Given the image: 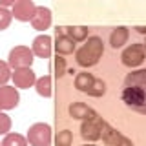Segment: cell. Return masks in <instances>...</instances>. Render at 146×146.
<instances>
[{"instance_id":"6da1fadb","label":"cell","mask_w":146,"mask_h":146,"mask_svg":"<svg viewBox=\"0 0 146 146\" xmlns=\"http://www.w3.org/2000/svg\"><path fill=\"white\" fill-rule=\"evenodd\" d=\"M102 53H104V40L100 38V36L93 35L75 51V60L80 68H86V70H88V68L95 66V64L100 60Z\"/></svg>"},{"instance_id":"30bf717a","label":"cell","mask_w":146,"mask_h":146,"mask_svg":"<svg viewBox=\"0 0 146 146\" xmlns=\"http://www.w3.org/2000/svg\"><path fill=\"white\" fill-rule=\"evenodd\" d=\"M53 48L57 49V55L64 57V55H71L77 51V42H73L70 36L66 35L64 27H57V36H55Z\"/></svg>"},{"instance_id":"1f68e13d","label":"cell","mask_w":146,"mask_h":146,"mask_svg":"<svg viewBox=\"0 0 146 146\" xmlns=\"http://www.w3.org/2000/svg\"><path fill=\"white\" fill-rule=\"evenodd\" d=\"M0 146H2V141H0Z\"/></svg>"},{"instance_id":"d6986e66","label":"cell","mask_w":146,"mask_h":146,"mask_svg":"<svg viewBox=\"0 0 146 146\" xmlns=\"http://www.w3.org/2000/svg\"><path fill=\"white\" fill-rule=\"evenodd\" d=\"M95 82V77L91 75V73L86 70V71H80V73H77L75 75V88L79 90V91H88L91 88V84Z\"/></svg>"},{"instance_id":"cb8c5ba5","label":"cell","mask_w":146,"mask_h":146,"mask_svg":"<svg viewBox=\"0 0 146 146\" xmlns=\"http://www.w3.org/2000/svg\"><path fill=\"white\" fill-rule=\"evenodd\" d=\"M73 144V133L70 130H62L58 131L55 137V146H71Z\"/></svg>"},{"instance_id":"4fadbf2b","label":"cell","mask_w":146,"mask_h":146,"mask_svg":"<svg viewBox=\"0 0 146 146\" xmlns=\"http://www.w3.org/2000/svg\"><path fill=\"white\" fill-rule=\"evenodd\" d=\"M68 115L71 119H77V121H90V119L99 117L97 111L84 102H71L70 108H68Z\"/></svg>"},{"instance_id":"3957f363","label":"cell","mask_w":146,"mask_h":146,"mask_svg":"<svg viewBox=\"0 0 146 146\" xmlns=\"http://www.w3.org/2000/svg\"><path fill=\"white\" fill-rule=\"evenodd\" d=\"M35 60V53L29 46H15L9 49L7 55V64L11 70H20V68H31Z\"/></svg>"},{"instance_id":"603a6c76","label":"cell","mask_w":146,"mask_h":146,"mask_svg":"<svg viewBox=\"0 0 146 146\" xmlns=\"http://www.w3.org/2000/svg\"><path fill=\"white\" fill-rule=\"evenodd\" d=\"M53 73L60 79L68 73V64H66V58L60 57V55H57V58H53Z\"/></svg>"},{"instance_id":"7a4b0ae2","label":"cell","mask_w":146,"mask_h":146,"mask_svg":"<svg viewBox=\"0 0 146 146\" xmlns=\"http://www.w3.org/2000/svg\"><path fill=\"white\" fill-rule=\"evenodd\" d=\"M122 102L128 108H131L137 113H143L146 115V90L139 88V86H124L121 93Z\"/></svg>"},{"instance_id":"2e32d148","label":"cell","mask_w":146,"mask_h":146,"mask_svg":"<svg viewBox=\"0 0 146 146\" xmlns=\"http://www.w3.org/2000/svg\"><path fill=\"white\" fill-rule=\"evenodd\" d=\"M64 29H66V35L70 36L73 42H86L90 38V27L88 26H68Z\"/></svg>"},{"instance_id":"d4e9b609","label":"cell","mask_w":146,"mask_h":146,"mask_svg":"<svg viewBox=\"0 0 146 146\" xmlns=\"http://www.w3.org/2000/svg\"><path fill=\"white\" fill-rule=\"evenodd\" d=\"M11 126H13L11 117L6 111H0V135L6 137L7 133H11Z\"/></svg>"},{"instance_id":"ba28073f","label":"cell","mask_w":146,"mask_h":146,"mask_svg":"<svg viewBox=\"0 0 146 146\" xmlns=\"http://www.w3.org/2000/svg\"><path fill=\"white\" fill-rule=\"evenodd\" d=\"M36 73L33 71V68H20V70H13V86L17 90H29L35 88L36 84Z\"/></svg>"},{"instance_id":"5b68a950","label":"cell","mask_w":146,"mask_h":146,"mask_svg":"<svg viewBox=\"0 0 146 146\" xmlns=\"http://www.w3.org/2000/svg\"><path fill=\"white\" fill-rule=\"evenodd\" d=\"M144 58H146V49H144L143 42L126 46L121 53V62L126 68H139L144 62Z\"/></svg>"},{"instance_id":"f546056e","label":"cell","mask_w":146,"mask_h":146,"mask_svg":"<svg viewBox=\"0 0 146 146\" xmlns=\"http://www.w3.org/2000/svg\"><path fill=\"white\" fill-rule=\"evenodd\" d=\"M82 146H93V144H91V143H86V144H82Z\"/></svg>"},{"instance_id":"7402d4cb","label":"cell","mask_w":146,"mask_h":146,"mask_svg":"<svg viewBox=\"0 0 146 146\" xmlns=\"http://www.w3.org/2000/svg\"><path fill=\"white\" fill-rule=\"evenodd\" d=\"M13 77V70L7 64V60H0V88L2 86H7V82L11 80Z\"/></svg>"},{"instance_id":"484cf974","label":"cell","mask_w":146,"mask_h":146,"mask_svg":"<svg viewBox=\"0 0 146 146\" xmlns=\"http://www.w3.org/2000/svg\"><path fill=\"white\" fill-rule=\"evenodd\" d=\"M11 20H13L11 9H4V7H0V31L7 29V27L11 26Z\"/></svg>"},{"instance_id":"ac0fdd59","label":"cell","mask_w":146,"mask_h":146,"mask_svg":"<svg viewBox=\"0 0 146 146\" xmlns=\"http://www.w3.org/2000/svg\"><path fill=\"white\" fill-rule=\"evenodd\" d=\"M124 86H139V88L146 90V68L130 71L124 79Z\"/></svg>"},{"instance_id":"4dcf8cb0","label":"cell","mask_w":146,"mask_h":146,"mask_svg":"<svg viewBox=\"0 0 146 146\" xmlns=\"http://www.w3.org/2000/svg\"><path fill=\"white\" fill-rule=\"evenodd\" d=\"M143 46H144V49H146V38H144V42H143Z\"/></svg>"},{"instance_id":"f1b7e54d","label":"cell","mask_w":146,"mask_h":146,"mask_svg":"<svg viewBox=\"0 0 146 146\" xmlns=\"http://www.w3.org/2000/svg\"><path fill=\"white\" fill-rule=\"evenodd\" d=\"M0 111H4V102H2V97H0Z\"/></svg>"},{"instance_id":"9c48e42d","label":"cell","mask_w":146,"mask_h":146,"mask_svg":"<svg viewBox=\"0 0 146 146\" xmlns=\"http://www.w3.org/2000/svg\"><path fill=\"white\" fill-rule=\"evenodd\" d=\"M31 49H33L35 57L38 58H49L53 53V38L46 33H40L33 38V44H31Z\"/></svg>"},{"instance_id":"8fae6325","label":"cell","mask_w":146,"mask_h":146,"mask_svg":"<svg viewBox=\"0 0 146 146\" xmlns=\"http://www.w3.org/2000/svg\"><path fill=\"white\" fill-rule=\"evenodd\" d=\"M100 139L104 141L106 146H133V143H131L128 137H124L119 130H115V128H111L108 122L102 130V137H100Z\"/></svg>"},{"instance_id":"52a82bcc","label":"cell","mask_w":146,"mask_h":146,"mask_svg":"<svg viewBox=\"0 0 146 146\" xmlns=\"http://www.w3.org/2000/svg\"><path fill=\"white\" fill-rule=\"evenodd\" d=\"M36 4L33 0H15V6L11 7V15L18 22H31L36 13Z\"/></svg>"},{"instance_id":"44dd1931","label":"cell","mask_w":146,"mask_h":146,"mask_svg":"<svg viewBox=\"0 0 146 146\" xmlns=\"http://www.w3.org/2000/svg\"><path fill=\"white\" fill-rule=\"evenodd\" d=\"M106 90H108L106 82H104L102 79H95V82L91 84V88L86 91V93H88L90 97H102V95L106 93Z\"/></svg>"},{"instance_id":"8992f818","label":"cell","mask_w":146,"mask_h":146,"mask_svg":"<svg viewBox=\"0 0 146 146\" xmlns=\"http://www.w3.org/2000/svg\"><path fill=\"white\" fill-rule=\"evenodd\" d=\"M106 126V121H102L100 117H95V119H90V121H82L80 124V135L86 143H91L93 144L95 141H99L102 137V130Z\"/></svg>"},{"instance_id":"4316f807","label":"cell","mask_w":146,"mask_h":146,"mask_svg":"<svg viewBox=\"0 0 146 146\" xmlns=\"http://www.w3.org/2000/svg\"><path fill=\"white\" fill-rule=\"evenodd\" d=\"M13 6H15V0H0V7H4V9H9Z\"/></svg>"},{"instance_id":"83f0119b","label":"cell","mask_w":146,"mask_h":146,"mask_svg":"<svg viewBox=\"0 0 146 146\" xmlns=\"http://www.w3.org/2000/svg\"><path fill=\"white\" fill-rule=\"evenodd\" d=\"M133 29H135L139 35H144V36H146V26H135Z\"/></svg>"},{"instance_id":"9a60e30c","label":"cell","mask_w":146,"mask_h":146,"mask_svg":"<svg viewBox=\"0 0 146 146\" xmlns=\"http://www.w3.org/2000/svg\"><path fill=\"white\" fill-rule=\"evenodd\" d=\"M128 40H130V27H126V26H117L115 29L110 33V46H111L113 49L124 48L128 44Z\"/></svg>"},{"instance_id":"e0dca14e","label":"cell","mask_w":146,"mask_h":146,"mask_svg":"<svg viewBox=\"0 0 146 146\" xmlns=\"http://www.w3.org/2000/svg\"><path fill=\"white\" fill-rule=\"evenodd\" d=\"M35 90L40 97L44 99H49L53 95V80H51V75H42L36 79V84H35Z\"/></svg>"},{"instance_id":"5bb4252c","label":"cell","mask_w":146,"mask_h":146,"mask_svg":"<svg viewBox=\"0 0 146 146\" xmlns=\"http://www.w3.org/2000/svg\"><path fill=\"white\" fill-rule=\"evenodd\" d=\"M0 97H2L4 102V111L6 110H15L18 104H20V93L15 86H2L0 88Z\"/></svg>"},{"instance_id":"277c9868","label":"cell","mask_w":146,"mask_h":146,"mask_svg":"<svg viewBox=\"0 0 146 146\" xmlns=\"http://www.w3.org/2000/svg\"><path fill=\"white\" fill-rule=\"evenodd\" d=\"M26 139L29 146H49L51 144V126L48 122H35L27 128Z\"/></svg>"},{"instance_id":"ffe728a7","label":"cell","mask_w":146,"mask_h":146,"mask_svg":"<svg viewBox=\"0 0 146 146\" xmlns=\"http://www.w3.org/2000/svg\"><path fill=\"white\" fill-rule=\"evenodd\" d=\"M2 146H29V143H27V139L24 135L11 131V133H7L2 139Z\"/></svg>"},{"instance_id":"7c38bea8","label":"cell","mask_w":146,"mask_h":146,"mask_svg":"<svg viewBox=\"0 0 146 146\" xmlns=\"http://www.w3.org/2000/svg\"><path fill=\"white\" fill-rule=\"evenodd\" d=\"M51 22H53L51 9L46 7V6H38V7H36V13H35L33 20H31V26H33V29L40 31V33H46V29H49Z\"/></svg>"}]
</instances>
